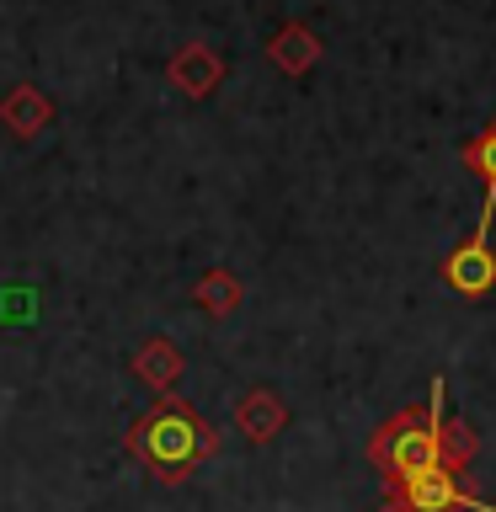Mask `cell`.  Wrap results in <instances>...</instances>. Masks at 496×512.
Listing matches in <instances>:
<instances>
[{
  "label": "cell",
  "mask_w": 496,
  "mask_h": 512,
  "mask_svg": "<svg viewBox=\"0 0 496 512\" xmlns=\"http://www.w3.org/2000/svg\"><path fill=\"white\" fill-rule=\"evenodd\" d=\"M123 448L150 470L160 486H182L198 475V464L219 454V432L208 427V416L182 395H160L144 416H134V427L123 432Z\"/></svg>",
  "instance_id": "cell-1"
},
{
  "label": "cell",
  "mask_w": 496,
  "mask_h": 512,
  "mask_svg": "<svg viewBox=\"0 0 496 512\" xmlns=\"http://www.w3.org/2000/svg\"><path fill=\"white\" fill-rule=\"evenodd\" d=\"M182 374H187L182 347H176L171 336H144L139 352H134V379L150 384L155 395H171L176 384H182Z\"/></svg>",
  "instance_id": "cell-7"
},
{
  "label": "cell",
  "mask_w": 496,
  "mask_h": 512,
  "mask_svg": "<svg viewBox=\"0 0 496 512\" xmlns=\"http://www.w3.org/2000/svg\"><path fill=\"white\" fill-rule=\"evenodd\" d=\"M438 422H443V379H432L422 406H406L384 427H374L363 454L384 475V486H406V480L427 475V470H443L438 464Z\"/></svg>",
  "instance_id": "cell-2"
},
{
  "label": "cell",
  "mask_w": 496,
  "mask_h": 512,
  "mask_svg": "<svg viewBox=\"0 0 496 512\" xmlns=\"http://www.w3.org/2000/svg\"><path fill=\"white\" fill-rule=\"evenodd\" d=\"M480 512H496V502H486V507H480Z\"/></svg>",
  "instance_id": "cell-14"
},
{
  "label": "cell",
  "mask_w": 496,
  "mask_h": 512,
  "mask_svg": "<svg viewBox=\"0 0 496 512\" xmlns=\"http://www.w3.org/2000/svg\"><path fill=\"white\" fill-rule=\"evenodd\" d=\"M475 454H480V432L464 422V416H443L438 422V464L443 470H470L475 464Z\"/></svg>",
  "instance_id": "cell-12"
},
{
  "label": "cell",
  "mask_w": 496,
  "mask_h": 512,
  "mask_svg": "<svg viewBox=\"0 0 496 512\" xmlns=\"http://www.w3.org/2000/svg\"><path fill=\"white\" fill-rule=\"evenodd\" d=\"M459 160H464V171H475L480 182H486V208H480V219L491 224V214H496V118L480 128L470 144H464Z\"/></svg>",
  "instance_id": "cell-11"
},
{
  "label": "cell",
  "mask_w": 496,
  "mask_h": 512,
  "mask_svg": "<svg viewBox=\"0 0 496 512\" xmlns=\"http://www.w3.org/2000/svg\"><path fill=\"white\" fill-rule=\"evenodd\" d=\"M0 123H6L16 139H38L43 128L54 123V102H48V91H38L32 80H16V86L0 96Z\"/></svg>",
  "instance_id": "cell-8"
},
{
  "label": "cell",
  "mask_w": 496,
  "mask_h": 512,
  "mask_svg": "<svg viewBox=\"0 0 496 512\" xmlns=\"http://www.w3.org/2000/svg\"><path fill=\"white\" fill-rule=\"evenodd\" d=\"M443 283L464 299H480L496 288V251H491V224L486 219L475 224V235L464 240V246H454L443 256Z\"/></svg>",
  "instance_id": "cell-3"
},
{
  "label": "cell",
  "mask_w": 496,
  "mask_h": 512,
  "mask_svg": "<svg viewBox=\"0 0 496 512\" xmlns=\"http://www.w3.org/2000/svg\"><path fill=\"white\" fill-rule=\"evenodd\" d=\"M267 54H272V64H278L283 75H304V70H315V64H320L326 43H320L304 22H283L278 32H272Z\"/></svg>",
  "instance_id": "cell-9"
},
{
  "label": "cell",
  "mask_w": 496,
  "mask_h": 512,
  "mask_svg": "<svg viewBox=\"0 0 496 512\" xmlns=\"http://www.w3.org/2000/svg\"><path fill=\"white\" fill-rule=\"evenodd\" d=\"M390 502L400 512H464V507L480 512L486 507L454 470H427V475L406 480V486H390Z\"/></svg>",
  "instance_id": "cell-4"
},
{
  "label": "cell",
  "mask_w": 496,
  "mask_h": 512,
  "mask_svg": "<svg viewBox=\"0 0 496 512\" xmlns=\"http://www.w3.org/2000/svg\"><path fill=\"white\" fill-rule=\"evenodd\" d=\"M230 422L240 427V438L246 443H272L278 432L288 427V406H283V395L278 390H267V384H251V390H240L235 395V416Z\"/></svg>",
  "instance_id": "cell-6"
},
{
  "label": "cell",
  "mask_w": 496,
  "mask_h": 512,
  "mask_svg": "<svg viewBox=\"0 0 496 512\" xmlns=\"http://www.w3.org/2000/svg\"><path fill=\"white\" fill-rule=\"evenodd\" d=\"M224 75H230V64H224V54H219V48H208V43H182L171 54V64H166V80L182 96H192V102L214 96L224 86Z\"/></svg>",
  "instance_id": "cell-5"
},
{
  "label": "cell",
  "mask_w": 496,
  "mask_h": 512,
  "mask_svg": "<svg viewBox=\"0 0 496 512\" xmlns=\"http://www.w3.org/2000/svg\"><path fill=\"white\" fill-rule=\"evenodd\" d=\"M379 512H400V507H395V502H384V507H379Z\"/></svg>",
  "instance_id": "cell-13"
},
{
  "label": "cell",
  "mask_w": 496,
  "mask_h": 512,
  "mask_svg": "<svg viewBox=\"0 0 496 512\" xmlns=\"http://www.w3.org/2000/svg\"><path fill=\"white\" fill-rule=\"evenodd\" d=\"M192 299H198V310L208 320H224V315H235L240 310V299H246V288H240L235 272H224V267H208L198 283H192Z\"/></svg>",
  "instance_id": "cell-10"
}]
</instances>
